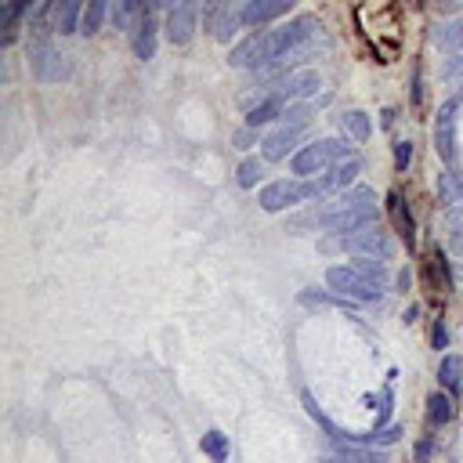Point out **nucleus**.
Returning <instances> with one entry per match:
<instances>
[{"mask_svg": "<svg viewBox=\"0 0 463 463\" xmlns=\"http://www.w3.org/2000/svg\"><path fill=\"white\" fill-rule=\"evenodd\" d=\"M319 224L333 236H351V231H362V228H373L376 224V196L373 189L358 185L351 192H344L329 210L319 214Z\"/></svg>", "mask_w": 463, "mask_h": 463, "instance_id": "nucleus-2", "label": "nucleus"}, {"mask_svg": "<svg viewBox=\"0 0 463 463\" xmlns=\"http://www.w3.org/2000/svg\"><path fill=\"white\" fill-rule=\"evenodd\" d=\"M434 268H438V275H442V290H452L456 282H452V272H449V261H445L442 250H434Z\"/></svg>", "mask_w": 463, "mask_h": 463, "instance_id": "nucleus-35", "label": "nucleus"}, {"mask_svg": "<svg viewBox=\"0 0 463 463\" xmlns=\"http://www.w3.org/2000/svg\"><path fill=\"white\" fill-rule=\"evenodd\" d=\"M106 15H109V0H87L80 33H84V37H94V33L101 30V22H106Z\"/></svg>", "mask_w": 463, "mask_h": 463, "instance_id": "nucleus-20", "label": "nucleus"}, {"mask_svg": "<svg viewBox=\"0 0 463 463\" xmlns=\"http://www.w3.org/2000/svg\"><path fill=\"white\" fill-rule=\"evenodd\" d=\"M431 344H434V351H442V348L449 344V333H445V322H442V319L434 322V329H431Z\"/></svg>", "mask_w": 463, "mask_h": 463, "instance_id": "nucleus-36", "label": "nucleus"}, {"mask_svg": "<svg viewBox=\"0 0 463 463\" xmlns=\"http://www.w3.org/2000/svg\"><path fill=\"white\" fill-rule=\"evenodd\" d=\"M388 210H391L395 231L405 239V246L413 250V246H417V224H413V214H409V207L402 203V192H391V196H388Z\"/></svg>", "mask_w": 463, "mask_h": 463, "instance_id": "nucleus-13", "label": "nucleus"}, {"mask_svg": "<svg viewBox=\"0 0 463 463\" xmlns=\"http://www.w3.org/2000/svg\"><path fill=\"white\" fill-rule=\"evenodd\" d=\"M326 286L333 293H341L344 300H362V304L383 297V286H376L373 279H366L362 272H355L351 265H333L326 272Z\"/></svg>", "mask_w": 463, "mask_h": 463, "instance_id": "nucleus-4", "label": "nucleus"}, {"mask_svg": "<svg viewBox=\"0 0 463 463\" xmlns=\"http://www.w3.org/2000/svg\"><path fill=\"white\" fill-rule=\"evenodd\" d=\"M351 268H355V272H362L366 279L376 282V286L388 290V265L376 261V257H355V265H351Z\"/></svg>", "mask_w": 463, "mask_h": 463, "instance_id": "nucleus-23", "label": "nucleus"}, {"mask_svg": "<svg viewBox=\"0 0 463 463\" xmlns=\"http://www.w3.org/2000/svg\"><path fill=\"white\" fill-rule=\"evenodd\" d=\"M459 101H463V94L449 98L438 109V116H434V148H438V156L445 163L456 160V109H459Z\"/></svg>", "mask_w": 463, "mask_h": 463, "instance_id": "nucleus-6", "label": "nucleus"}, {"mask_svg": "<svg viewBox=\"0 0 463 463\" xmlns=\"http://www.w3.org/2000/svg\"><path fill=\"white\" fill-rule=\"evenodd\" d=\"M282 109H286V101H282L279 94H265L261 101H257V106H250V113H246V127L261 131L265 123H272V120L282 116Z\"/></svg>", "mask_w": 463, "mask_h": 463, "instance_id": "nucleus-14", "label": "nucleus"}, {"mask_svg": "<svg viewBox=\"0 0 463 463\" xmlns=\"http://www.w3.org/2000/svg\"><path fill=\"white\" fill-rule=\"evenodd\" d=\"M261 174H265V163L253 156V160H243V167L236 170V182H239L243 189H253L257 182H261Z\"/></svg>", "mask_w": 463, "mask_h": 463, "instance_id": "nucleus-30", "label": "nucleus"}, {"mask_svg": "<svg viewBox=\"0 0 463 463\" xmlns=\"http://www.w3.org/2000/svg\"><path fill=\"white\" fill-rule=\"evenodd\" d=\"M224 4V0H207V22H214L217 18V8Z\"/></svg>", "mask_w": 463, "mask_h": 463, "instance_id": "nucleus-40", "label": "nucleus"}, {"mask_svg": "<svg viewBox=\"0 0 463 463\" xmlns=\"http://www.w3.org/2000/svg\"><path fill=\"white\" fill-rule=\"evenodd\" d=\"M199 4H203V0H182V4L170 11V18H167V40L170 44H189L192 40Z\"/></svg>", "mask_w": 463, "mask_h": 463, "instance_id": "nucleus-9", "label": "nucleus"}, {"mask_svg": "<svg viewBox=\"0 0 463 463\" xmlns=\"http://www.w3.org/2000/svg\"><path fill=\"white\" fill-rule=\"evenodd\" d=\"M417 459H420V463H424V459H431V438L417 442Z\"/></svg>", "mask_w": 463, "mask_h": 463, "instance_id": "nucleus-38", "label": "nucleus"}, {"mask_svg": "<svg viewBox=\"0 0 463 463\" xmlns=\"http://www.w3.org/2000/svg\"><path fill=\"white\" fill-rule=\"evenodd\" d=\"M33 0H11V4L4 8V47L15 44V33H18V15L30 8Z\"/></svg>", "mask_w": 463, "mask_h": 463, "instance_id": "nucleus-27", "label": "nucleus"}, {"mask_svg": "<svg viewBox=\"0 0 463 463\" xmlns=\"http://www.w3.org/2000/svg\"><path fill=\"white\" fill-rule=\"evenodd\" d=\"M243 25V18H239V11H231V15H224L221 22H217V30H214V37L221 40V44H228L231 37H236V30Z\"/></svg>", "mask_w": 463, "mask_h": 463, "instance_id": "nucleus-32", "label": "nucleus"}, {"mask_svg": "<svg viewBox=\"0 0 463 463\" xmlns=\"http://www.w3.org/2000/svg\"><path fill=\"white\" fill-rule=\"evenodd\" d=\"M438 196H442V203L452 210V207H463V182H456V174H442L438 177Z\"/></svg>", "mask_w": 463, "mask_h": 463, "instance_id": "nucleus-24", "label": "nucleus"}, {"mask_svg": "<svg viewBox=\"0 0 463 463\" xmlns=\"http://www.w3.org/2000/svg\"><path fill=\"white\" fill-rule=\"evenodd\" d=\"M409 160H413V141H395V170L405 174Z\"/></svg>", "mask_w": 463, "mask_h": 463, "instance_id": "nucleus-34", "label": "nucleus"}, {"mask_svg": "<svg viewBox=\"0 0 463 463\" xmlns=\"http://www.w3.org/2000/svg\"><path fill=\"white\" fill-rule=\"evenodd\" d=\"M452 413H456V405H452V395H431L427 398V417H431V424L438 427V424H449L452 420Z\"/></svg>", "mask_w": 463, "mask_h": 463, "instance_id": "nucleus-22", "label": "nucleus"}, {"mask_svg": "<svg viewBox=\"0 0 463 463\" xmlns=\"http://www.w3.org/2000/svg\"><path fill=\"white\" fill-rule=\"evenodd\" d=\"M333 170V177H337V189H344V185H351L358 174H362V160L358 156H348V160H341L337 167H329Z\"/></svg>", "mask_w": 463, "mask_h": 463, "instance_id": "nucleus-29", "label": "nucleus"}, {"mask_svg": "<svg viewBox=\"0 0 463 463\" xmlns=\"http://www.w3.org/2000/svg\"><path fill=\"white\" fill-rule=\"evenodd\" d=\"M300 402H304V409H307V417H312L319 427H322V434H326V438H333V442H341V431H337V424H333L326 413H322V409H319V402L312 398V391H304L300 395Z\"/></svg>", "mask_w": 463, "mask_h": 463, "instance_id": "nucleus-21", "label": "nucleus"}, {"mask_svg": "<svg viewBox=\"0 0 463 463\" xmlns=\"http://www.w3.org/2000/svg\"><path fill=\"white\" fill-rule=\"evenodd\" d=\"M134 55L141 62H148L152 55H156V18H152V11L141 15L138 22V33H134Z\"/></svg>", "mask_w": 463, "mask_h": 463, "instance_id": "nucleus-15", "label": "nucleus"}, {"mask_svg": "<svg viewBox=\"0 0 463 463\" xmlns=\"http://www.w3.org/2000/svg\"><path fill=\"white\" fill-rule=\"evenodd\" d=\"M250 134H253V127H246V131H236V148H250Z\"/></svg>", "mask_w": 463, "mask_h": 463, "instance_id": "nucleus-37", "label": "nucleus"}, {"mask_svg": "<svg viewBox=\"0 0 463 463\" xmlns=\"http://www.w3.org/2000/svg\"><path fill=\"white\" fill-rule=\"evenodd\" d=\"M315 30H319V22H315L312 15H300V18L286 22V25H279V30L253 33V37H246L243 44H236V47H231L228 65L261 72V69H268L272 62H279L282 55H290V51L304 47L307 40L315 37Z\"/></svg>", "mask_w": 463, "mask_h": 463, "instance_id": "nucleus-1", "label": "nucleus"}, {"mask_svg": "<svg viewBox=\"0 0 463 463\" xmlns=\"http://www.w3.org/2000/svg\"><path fill=\"white\" fill-rule=\"evenodd\" d=\"M341 160H348V141L344 138H322L315 145H304L300 152H293L290 170L297 177H315V174H326L329 167H337Z\"/></svg>", "mask_w": 463, "mask_h": 463, "instance_id": "nucleus-3", "label": "nucleus"}, {"mask_svg": "<svg viewBox=\"0 0 463 463\" xmlns=\"http://www.w3.org/2000/svg\"><path fill=\"white\" fill-rule=\"evenodd\" d=\"M261 210L268 214H279L286 207H297V203H304V182H272L261 189Z\"/></svg>", "mask_w": 463, "mask_h": 463, "instance_id": "nucleus-8", "label": "nucleus"}, {"mask_svg": "<svg viewBox=\"0 0 463 463\" xmlns=\"http://www.w3.org/2000/svg\"><path fill=\"white\" fill-rule=\"evenodd\" d=\"M319 87H322V76L312 72V69H304V72H290V76H282V80H275L268 87V94H279L290 106V101H300L307 94H315Z\"/></svg>", "mask_w": 463, "mask_h": 463, "instance_id": "nucleus-7", "label": "nucleus"}, {"mask_svg": "<svg viewBox=\"0 0 463 463\" xmlns=\"http://www.w3.org/2000/svg\"><path fill=\"white\" fill-rule=\"evenodd\" d=\"M177 4H182V0H152V8H170V11H174Z\"/></svg>", "mask_w": 463, "mask_h": 463, "instance_id": "nucleus-42", "label": "nucleus"}, {"mask_svg": "<svg viewBox=\"0 0 463 463\" xmlns=\"http://www.w3.org/2000/svg\"><path fill=\"white\" fill-rule=\"evenodd\" d=\"M199 449H203V456H207L210 463H228V456H231L228 434H221V431H207V434H203Z\"/></svg>", "mask_w": 463, "mask_h": 463, "instance_id": "nucleus-17", "label": "nucleus"}, {"mask_svg": "<svg viewBox=\"0 0 463 463\" xmlns=\"http://www.w3.org/2000/svg\"><path fill=\"white\" fill-rule=\"evenodd\" d=\"M322 250H351V253H358V257H388L391 253V243H388V236L373 224V228H362V231H351V236H333V239H326L322 243Z\"/></svg>", "mask_w": 463, "mask_h": 463, "instance_id": "nucleus-5", "label": "nucleus"}, {"mask_svg": "<svg viewBox=\"0 0 463 463\" xmlns=\"http://www.w3.org/2000/svg\"><path fill=\"white\" fill-rule=\"evenodd\" d=\"M442 11H463V0H438Z\"/></svg>", "mask_w": 463, "mask_h": 463, "instance_id": "nucleus-39", "label": "nucleus"}, {"mask_svg": "<svg viewBox=\"0 0 463 463\" xmlns=\"http://www.w3.org/2000/svg\"><path fill=\"white\" fill-rule=\"evenodd\" d=\"M341 127H344L355 141H369V134H373V123H369V116H366L362 109L344 113V116H341Z\"/></svg>", "mask_w": 463, "mask_h": 463, "instance_id": "nucleus-19", "label": "nucleus"}, {"mask_svg": "<svg viewBox=\"0 0 463 463\" xmlns=\"http://www.w3.org/2000/svg\"><path fill=\"white\" fill-rule=\"evenodd\" d=\"M138 15H145V0H116V8H113L116 30H127Z\"/></svg>", "mask_w": 463, "mask_h": 463, "instance_id": "nucleus-26", "label": "nucleus"}, {"mask_svg": "<svg viewBox=\"0 0 463 463\" xmlns=\"http://www.w3.org/2000/svg\"><path fill=\"white\" fill-rule=\"evenodd\" d=\"M398 438H402V427H380V431H373V434H366V438H362V442L376 449V445H395Z\"/></svg>", "mask_w": 463, "mask_h": 463, "instance_id": "nucleus-31", "label": "nucleus"}, {"mask_svg": "<svg viewBox=\"0 0 463 463\" xmlns=\"http://www.w3.org/2000/svg\"><path fill=\"white\" fill-rule=\"evenodd\" d=\"M459 373H463V358L459 355H445L442 358V366H438V383L452 395V398H459L463 395V380H459Z\"/></svg>", "mask_w": 463, "mask_h": 463, "instance_id": "nucleus-16", "label": "nucleus"}, {"mask_svg": "<svg viewBox=\"0 0 463 463\" xmlns=\"http://www.w3.org/2000/svg\"><path fill=\"white\" fill-rule=\"evenodd\" d=\"M413 106H420V69H413Z\"/></svg>", "mask_w": 463, "mask_h": 463, "instance_id": "nucleus-41", "label": "nucleus"}, {"mask_svg": "<svg viewBox=\"0 0 463 463\" xmlns=\"http://www.w3.org/2000/svg\"><path fill=\"white\" fill-rule=\"evenodd\" d=\"M282 127H290V131H304L307 123H312V106H300V101H290L286 109H282Z\"/></svg>", "mask_w": 463, "mask_h": 463, "instance_id": "nucleus-25", "label": "nucleus"}, {"mask_svg": "<svg viewBox=\"0 0 463 463\" xmlns=\"http://www.w3.org/2000/svg\"><path fill=\"white\" fill-rule=\"evenodd\" d=\"M459 76H463V51H452V55H445V62H442V80L456 84Z\"/></svg>", "mask_w": 463, "mask_h": 463, "instance_id": "nucleus-33", "label": "nucleus"}, {"mask_svg": "<svg viewBox=\"0 0 463 463\" xmlns=\"http://www.w3.org/2000/svg\"><path fill=\"white\" fill-rule=\"evenodd\" d=\"M319 463H344L341 456H326V459H319Z\"/></svg>", "mask_w": 463, "mask_h": 463, "instance_id": "nucleus-43", "label": "nucleus"}, {"mask_svg": "<svg viewBox=\"0 0 463 463\" xmlns=\"http://www.w3.org/2000/svg\"><path fill=\"white\" fill-rule=\"evenodd\" d=\"M434 47H442L445 55H452V51H463V18L438 25V30H434Z\"/></svg>", "mask_w": 463, "mask_h": 463, "instance_id": "nucleus-18", "label": "nucleus"}, {"mask_svg": "<svg viewBox=\"0 0 463 463\" xmlns=\"http://www.w3.org/2000/svg\"><path fill=\"white\" fill-rule=\"evenodd\" d=\"M293 4L297 0H246L239 8V18H243V25H265L279 15H286Z\"/></svg>", "mask_w": 463, "mask_h": 463, "instance_id": "nucleus-10", "label": "nucleus"}, {"mask_svg": "<svg viewBox=\"0 0 463 463\" xmlns=\"http://www.w3.org/2000/svg\"><path fill=\"white\" fill-rule=\"evenodd\" d=\"M297 141H300V131H290V127H279V131L265 134V138H261V156H265V163L286 160L290 152L297 148Z\"/></svg>", "mask_w": 463, "mask_h": 463, "instance_id": "nucleus-11", "label": "nucleus"}, {"mask_svg": "<svg viewBox=\"0 0 463 463\" xmlns=\"http://www.w3.org/2000/svg\"><path fill=\"white\" fill-rule=\"evenodd\" d=\"M236 4H246V0H236Z\"/></svg>", "mask_w": 463, "mask_h": 463, "instance_id": "nucleus-44", "label": "nucleus"}, {"mask_svg": "<svg viewBox=\"0 0 463 463\" xmlns=\"http://www.w3.org/2000/svg\"><path fill=\"white\" fill-rule=\"evenodd\" d=\"M84 11H87V0H55V4H51L55 30L58 33H76V25L84 22Z\"/></svg>", "mask_w": 463, "mask_h": 463, "instance_id": "nucleus-12", "label": "nucleus"}, {"mask_svg": "<svg viewBox=\"0 0 463 463\" xmlns=\"http://www.w3.org/2000/svg\"><path fill=\"white\" fill-rule=\"evenodd\" d=\"M337 456H341L344 463H388V459H383V452L366 449V445H341Z\"/></svg>", "mask_w": 463, "mask_h": 463, "instance_id": "nucleus-28", "label": "nucleus"}]
</instances>
